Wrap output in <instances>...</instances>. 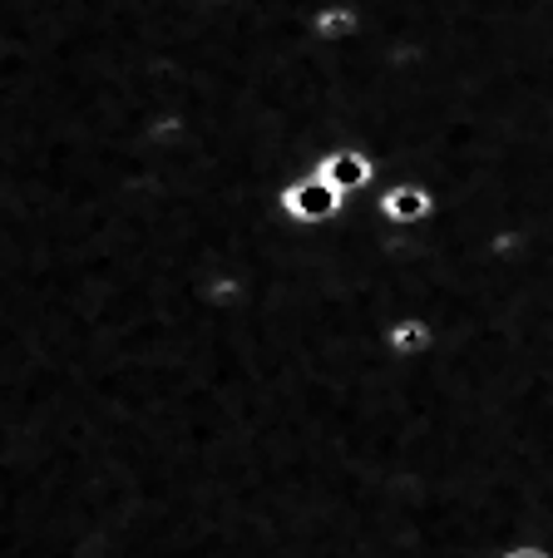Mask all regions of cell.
Wrapping results in <instances>:
<instances>
[{"mask_svg":"<svg viewBox=\"0 0 553 558\" xmlns=\"http://www.w3.org/2000/svg\"><path fill=\"white\" fill-rule=\"evenodd\" d=\"M316 173H322L341 198H356V193H371V183L381 179V158L356 144H336V148H326V154H316Z\"/></svg>","mask_w":553,"mask_h":558,"instance_id":"3","label":"cell"},{"mask_svg":"<svg viewBox=\"0 0 553 558\" xmlns=\"http://www.w3.org/2000/svg\"><path fill=\"white\" fill-rule=\"evenodd\" d=\"M341 208H346V198L316 173V163H306L292 179L277 183V213H282L292 228H326Z\"/></svg>","mask_w":553,"mask_h":558,"instance_id":"1","label":"cell"},{"mask_svg":"<svg viewBox=\"0 0 553 558\" xmlns=\"http://www.w3.org/2000/svg\"><path fill=\"white\" fill-rule=\"evenodd\" d=\"M435 341H440V331H435V322H430L425 312H396L386 327H381V351H386V356H396V361L430 356V351H435Z\"/></svg>","mask_w":553,"mask_h":558,"instance_id":"5","label":"cell"},{"mask_svg":"<svg viewBox=\"0 0 553 558\" xmlns=\"http://www.w3.org/2000/svg\"><path fill=\"white\" fill-rule=\"evenodd\" d=\"M494 558H553V548L539 544V538H514V544H504Z\"/></svg>","mask_w":553,"mask_h":558,"instance_id":"6","label":"cell"},{"mask_svg":"<svg viewBox=\"0 0 553 558\" xmlns=\"http://www.w3.org/2000/svg\"><path fill=\"white\" fill-rule=\"evenodd\" d=\"M371 208L390 222V228H425L435 218V189L416 173H400V179L381 183V193L371 198Z\"/></svg>","mask_w":553,"mask_h":558,"instance_id":"2","label":"cell"},{"mask_svg":"<svg viewBox=\"0 0 553 558\" xmlns=\"http://www.w3.org/2000/svg\"><path fill=\"white\" fill-rule=\"evenodd\" d=\"M361 31H365V11L356 0H316L312 15H306V35L316 45H326V50L361 40Z\"/></svg>","mask_w":553,"mask_h":558,"instance_id":"4","label":"cell"}]
</instances>
